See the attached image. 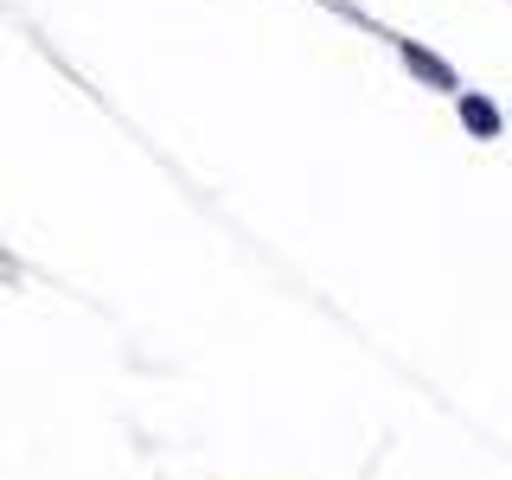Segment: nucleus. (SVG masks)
Segmentation results:
<instances>
[{
    "mask_svg": "<svg viewBox=\"0 0 512 480\" xmlns=\"http://www.w3.org/2000/svg\"><path fill=\"white\" fill-rule=\"evenodd\" d=\"M455 103H461V122H468V128H480V135H487V141L500 135V109H493L487 96H468V90H461Z\"/></svg>",
    "mask_w": 512,
    "mask_h": 480,
    "instance_id": "obj_1",
    "label": "nucleus"
},
{
    "mask_svg": "<svg viewBox=\"0 0 512 480\" xmlns=\"http://www.w3.org/2000/svg\"><path fill=\"white\" fill-rule=\"evenodd\" d=\"M404 58H410V71H423V77H436L442 90H455L461 96V84H455V71H448V64H436L429 52H416V45H404Z\"/></svg>",
    "mask_w": 512,
    "mask_h": 480,
    "instance_id": "obj_2",
    "label": "nucleus"
}]
</instances>
